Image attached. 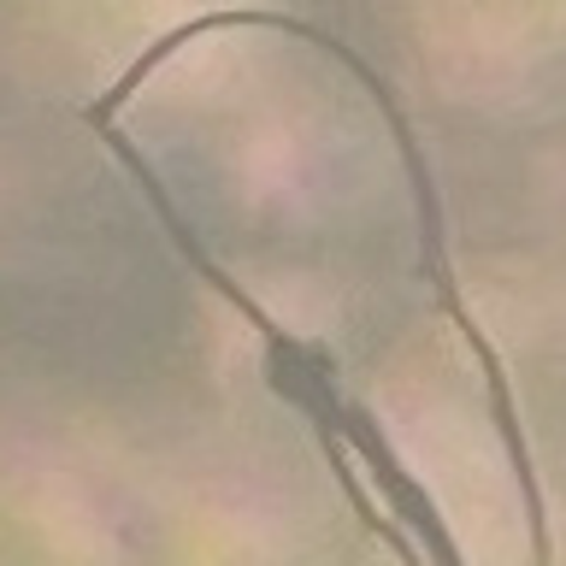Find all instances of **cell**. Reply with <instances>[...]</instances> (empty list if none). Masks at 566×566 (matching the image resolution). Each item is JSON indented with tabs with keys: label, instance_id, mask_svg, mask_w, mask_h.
<instances>
[{
	"label": "cell",
	"instance_id": "obj_1",
	"mask_svg": "<svg viewBox=\"0 0 566 566\" xmlns=\"http://www.w3.org/2000/svg\"><path fill=\"white\" fill-rule=\"evenodd\" d=\"M336 437H343V449H348L354 467L366 472V484L378 490V507L419 537V555H431L437 566H460V560H467V555H460V543H454V531H449V520H442L437 495L407 472V460L396 454V442L384 437V424H378L371 407H360V401L336 407Z\"/></svg>",
	"mask_w": 566,
	"mask_h": 566
},
{
	"label": "cell",
	"instance_id": "obj_2",
	"mask_svg": "<svg viewBox=\"0 0 566 566\" xmlns=\"http://www.w3.org/2000/svg\"><path fill=\"white\" fill-rule=\"evenodd\" d=\"M224 30H265V12H201V18H184V24L159 30L154 42L142 48L136 60H130V65H124L118 77H113V88H106L101 101H88V106H83V118H88V124L118 118L124 106H130V101L142 95V83L159 77V71H166V65L177 60V53L195 48V42H207V35H224Z\"/></svg>",
	"mask_w": 566,
	"mask_h": 566
}]
</instances>
